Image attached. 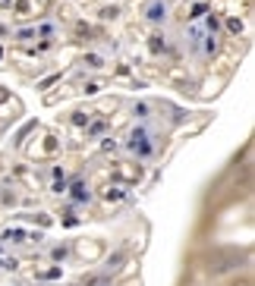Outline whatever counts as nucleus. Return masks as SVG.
<instances>
[{"label": "nucleus", "instance_id": "f03ea898", "mask_svg": "<svg viewBox=\"0 0 255 286\" xmlns=\"http://www.w3.org/2000/svg\"><path fill=\"white\" fill-rule=\"evenodd\" d=\"M145 19L154 22V25L164 22V19H167V3H164V0H154V3L148 6V13H145Z\"/></svg>", "mask_w": 255, "mask_h": 286}, {"label": "nucleus", "instance_id": "5701e85b", "mask_svg": "<svg viewBox=\"0 0 255 286\" xmlns=\"http://www.w3.org/2000/svg\"><path fill=\"white\" fill-rule=\"evenodd\" d=\"M6 35H10V29H6V25H0V41H3Z\"/></svg>", "mask_w": 255, "mask_h": 286}, {"label": "nucleus", "instance_id": "2eb2a0df", "mask_svg": "<svg viewBox=\"0 0 255 286\" xmlns=\"http://www.w3.org/2000/svg\"><path fill=\"white\" fill-rule=\"evenodd\" d=\"M0 268H3V270H16L19 261H16V258H0Z\"/></svg>", "mask_w": 255, "mask_h": 286}, {"label": "nucleus", "instance_id": "f257e3e1", "mask_svg": "<svg viewBox=\"0 0 255 286\" xmlns=\"http://www.w3.org/2000/svg\"><path fill=\"white\" fill-rule=\"evenodd\" d=\"M129 151L136 157H148L151 154V142H148V129H145V126H136V129L129 132Z\"/></svg>", "mask_w": 255, "mask_h": 286}, {"label": "nucleus", "instance_id": "20e7f679", "mask_svg": "<svg viewBox=\"0 0 255 286\" xmlns=\"http://www.w3.org/2000/svg\"><path fill=\"white\" fill-rule=\"evenodd\" d=\"M224 29L230 32V35H243V19H237V16H230V19H224Z\"/></svg>", "mask_w": 255, "mask_h": 286}, {"label": "nucleus", "instance_id": "b1692460", "mask_svg": "<svg viewBox=\"0 0 255 286\" xmlns=\"http://www.w3.org/2000/svg\"><path fill=\"white\" fill-rule=\"evenodd\" d=\"M233 286H252V283H249V280H243V283H233Z\"/></svg>", "mask_w": 255, "mask_h": 286}, {"label": "nucleus", "instance_id": "dca6fc26", "mask_svg": "<svg viewBox=\"0 0 255 286\" xmlns=\"http://www.w3.org/2000/svg\"><path fill=\"white\" fill-rule=\"evenodd\" d=\"M73 126H89V114H82V110L73 114Z\"/></svg>", "mask_w": 255, "mask_h": 286}, {"label": "nucleus", "instance_id": "7ed1b4c3", "mask_svg": "<svg viewBox=\"0 0 255 286\" xmlns=\"http://www.w3.org/2000/svg\"><path fill=\"white\" fill-rule=\"evenodd\" d=\"M104 132H107V119H89V129H85L89 138H101Z\"/></svg>", "mask_w": 255, "mask_h": 286}, {"label": "nucleus", "instance_id": "a211bd4d", "mask_svg": "<svg viewBox=\"0 0 255 286\" xmlns=\"http://www.w3.org/2000/svg\"><path fill=\"white\" fill-rule=\"evenodd\" d=\"M29 0H16V6H13V13H29Z\"/></svg>", "mask_w": 255, "mask_h": 286}, {"label": "nucleus", "instance_id": "0eeeda50", "mask_svg": "<svg viewBox=\"0 0 255 286\" xmlns=\"http://www.w3.org/2000/svg\"><path fill=\"white\" fill-rule=\"evenodd\" d=\"M54 32H57V25H54V22H41V25H35V38H54Z\"/></svg>", "mask_w": 255, "mask_h": 286}, {"label": "nucleus", "instance_id": "39448f33", "mask_svg": "<svg viewBox=\"0 0 255 286\" xmlns=\"http://www.w3.org/2000/svg\"><path fill=\"white\" fill-rule=\"evenodd\" d=\"M70 189V195L76 198V202H89V189H85L82 183H73V185H66Z\"/></svg>", "mask_w": 255, "mask_h": 286}, {"label": "nucleus", "instance_id": "f3484780", "mask_svg": "<svg viewBox=\"0 0 255 286\" xmlns=\"http://www.w3.org/2000/svg\"><path fill=\"white\" fill-rule=\"evenodd\" d=\"M101 151H104V154H110V151H117V142H113V138H104V142H101Z\"/></svg>", "mask_w": 255, "mask_h": 286}, {"label": "nucleus", "instance_id": "9d476101", "mask_svg": "<svg viewBox=\"0 0 255 286\" xmlns=\"http://www.w3.org/2000/svg\"><path fill=\"white\" fill-rule=\"evenodd\" d=\"M51 258H54V261H57V264H63L66 258H70V249H66V245H57V249L51 252Z\"/></svg>", "mask_w": 255, "mask_h": 286}, {"label": "nucleus", "instance_id": "4468645a", "mask_svg": "<svg viewBox=\"0 0 255 286\" xmlns=\"http://www.w3.org/2000/svg\"><path fill=\"white\" fill-rule=\"evenodd\" d=\"M132 114H136V117H142V119H145V117H148V114H151V107H148V104H145V101H142V104H136V107H132Z\"/></svg>", "mask_w": 255, "mask_h": 286}, {"label": "nucleus", "instance_id": "aec40b11", "mask_svg": "<svg viewBox=\"0 0 255 286\" xmlns=\"http://www.w3.org/2000/svg\"><path fill=\"white\" fill-rule=\"evenodd\" d=\"M85 63H91V66L98 69V66H101V57H98V54H89V57H85Z\"/></svg>", "mask_w": 255, "mask_h": 286}, {"label": "nucleus", "instance_id": "9b49d317", "mask_svg": "<svg viewBox=\"0 0 255 286\" xmlns=\"http://www.w3.org/2000/svg\"><path fill=\"white\" fill-rule=\"evenodd\" d=\"M13 38H16V41H32V38H35V29H19V32H13Z\"/></svg>", "mask_w": 255, "mask_h": 286}, {"label": "nucleus", "instance_id": "6e6552de", "mask_svg": "<svg viewBox=\"0 0 255 286\" xmlns=\"http://www.w3.org/2000/svg\"><path fill=\"white\" fill-rule=\"evenodd\" d=\"M0 239H6V242H22V239H25V230H19V227L3 230V236H0Z\"/></svg>", "mask_w": 255, "mask_h": 286}, {"label": "nucleus", "instance_id": "412c9836", "mask_svg": "<svg viewBox=\"0 0 255 286\" xmlns=\"http://www.w3.org/2000/svg\"><path fill=\"white\" fill-rule=\"evenodd\" d=\"M161 48H164V44H161V38L154 35V38H151V50H154V54H161Z\"/></svg>", "mask_w": 255, "mask_h": 286}, {"label": "nucleus", "instance_id": "423d86ee", "mask_svg": "<svg viewBox=\"0 0 255 286\" xmlns=\"http://www.w3.org/2000/svg\"><path fill=\"white\" fill-rule=\"evenodd\" d=\"M202 54H205V57H214V54H218V41H214V35H205V38H202Z\"/></svg>", "mask_w": 255, "mask_h": 286}, {"label": "nucleus", "instance_id": "4be33fe9", "mask_svg": "<svg viewBox=\"0 0 255 286\" xmlns=\"http://www.w3.org/2000/svg\"><path fill=\"white\" fill-rule=\"evenodd\" d=\"M44 277H48V280H57V277H60V268H51V270H48V274H44Z\"/></svg>", "mask_w": 255, "mask_h": 286}, {"label": "nucleus", "instance_id": "ddd939ff", "mask_svg": "<svg viewBox=\"0 0 255 286\" xmlns=\"http://www.w3.org/2000/svg\"><path fill=\"white\" fill-rule=\"evenodd\" d=\"M189 16H192V19H202V16H208V6H205V3H196V6L189 10Z\"/></svg>", "mask_w": 255, "mask_h": 286}, {"label": "nucleus", "instance_id": "6ab92c4d", "mask_svg": "<svg viewBox=\"0 0 255 286\" xmlns=\"http://www.w3.org/2000/svg\"><path fill=\"white\" fill-rule=\"evenodd\" d=\"M51 192H57V195H60V192H66V179H54Z\"/></svg>", "mask_w": 255, "mask_h": 286}, {"label": "nucleus", "instance_id": "f8f14e48", "mask_svg": "<svg viewBox=\"0 0 255 286\" xmlns=\"http://www.w3.org/2000/svg\"><path fill=\"white\" fill-rule=\"evenodd\" d=\"M120 16V6L113 3V6H101V19H117Z\"/></svg>", "mask_w": 255, "mask_h": 286}, {"label": "nucleus", "instance_id": "393cba45", "mask_svg": "<svg viewBox=\"0 0 255 286\" xmlns=\"http://www.w3.org/2000/svg\"><path fill=\"white\" fill-rule=\"evenodd\" d=\"M0 60H3V48H0Z\"/></svg>", "mask_w": 255, "mask_h": 286}, {"label": "nucleus", "instance_id": "1a4fd4ad", "mask_svg": "<svg viewBox=\"0 0 255 286\" xmlns=\"http://www.w3.org/2000/svg\"><path fill=\"white\" fill-rule=\"evenodd\" d=\"M205 29L211 32V35H218V29H220V19L214 16V13H208V16H205Z\"/></svg>", "mask_w": 255, "mask_h": 286}]
</instances>
